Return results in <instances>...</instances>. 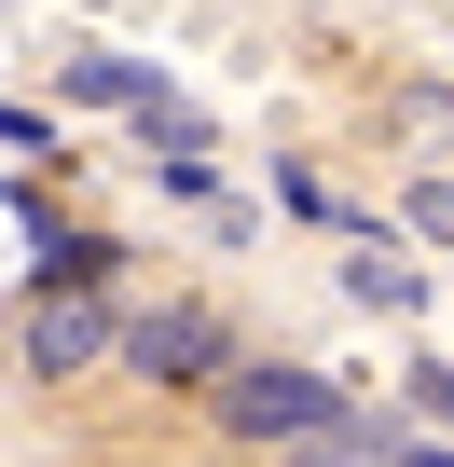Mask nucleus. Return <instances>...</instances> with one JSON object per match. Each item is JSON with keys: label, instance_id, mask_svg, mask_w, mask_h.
<instances>
[{"label": "nucleus", "instance_id": "obj_6", "mask_svg": "<svg viewBox=\"0 0 454 467\" xmlns=\"http://www.w3.org/2000/svg\"><path fill=\"white\" fill-rule=\"evenodd\" d=\"M413 220H427V234H454V179H427V192H413Z\"/></svg>", "mask_w": 454, "mask_h": 467}, {"label": "nucleus", "instance_id": "obj_3", "mask_svg": "<svg viewBox=\"0 0 454 467\" xmlns=\"http://www.w3.org/2000/svg\"><path fill=\"white\" fill-rule=\"evenodd\" d=\"M124 358H138L152 385H206V371H235V344H220V317H206V303H165V317H138V330H124Z\"/></svg>", "mask_w": 454, "mask_h": 467}, {"label": "nucleus", "instance_id": "obj_5", "mask_svg": "<svg viewBox=\"0 0 454 467\" xmlns=\"http://www.w3.org/2000/svg\"><path fill=\"white\" fill-rule=\"evenodd\" d=\"M69 97H111V110H138V97H152V69H138V56H69Z\"/></svg>", "mask_w": 454, "mask_h": 467}, {"label": "nucleus", "instance_id": "obj_7", "mask_svg": "<svg viewBox=\"0 0 454 467\" xmlns=\"http://www.w3.org/2000/svg\"><path fill=\"white\" fill-rule=\"evenodd\" d=\"M385 467H454V453H385Z\"/></svg>", "mask_w": 454, "mask_h": 467}, {"label": "nucleus", "instance_id": "obj_4", "mask_svg": "<svg viewBox=\"0 0 454 467\" xmlns=\"http://www.w3.org/2000/svg\"><path fill=\"white\" fill-rule=\"evenodd\" d=\"M344 289H358L372 317H413V303H427V275H413L399 248H344Z\"/></svg>", "mask_w": 454, "mask_h": 467}, {"label": "nucleus", "instance_id": "obj_1", "mask_svg": "<svg viewBox=\"0 0 454 467\" xmlns=\"http://www.w3.org/2000/svg\"><path fill=\"white\" fill-rule=\"evenodd\" d=\"M220 426H235V440H331L344 426V385L331 371H220Z\"/></svg>", "mask_w": 454, "mask_h": 467}, {"label": "nucleus", "instance_id": "obj_2", "mask_svg": "<svg viewBox=\"0 0 454 467\" xmlns=\"http://www.w3.org/2000/svg\"><path fill=\"white\" fill-rule=\"evenodd\" d=\"M15 344H28V371H42V385H69V371H97V358H111V344H124V330H111V317H97V289H42V303H28V330H15Z\"/></svg>", "mask_w": 454, "mask_h": 467}]
</instances>
